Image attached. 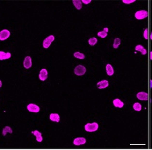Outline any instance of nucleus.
<instances>
[{"instance_id": "nucleus-1", "label": "nucleus", "mask_w": 152, "mask_h": 150, "mask_svg": "<svg viewBox=\"0 0 152 150\" xmlns=\"http://www.w3.org/2000/svg\"><path fill=\"white\" fill-rule=\"evenodd\" d=\"M99 128V125L96 122L92 123V124H87L85 125V129L87 132H94Z\"/></svg>"}, {"instance_id": "nucleus-2", "label": "nucleus", "mask_w": 152, "mask_h": 150, "mask_svg": "<svg viewBox=\"0 0 152 150\" xmlns=\"http://www.w3.org/2000/svg\"><path fill=\"white\" fill-rule=\"evenodd\" d=\"M135 16L138 20H142L148 16V12L145 10H141L137 11L135 14Z\"/></svg>"}, {"instance_id": "nucleus-3", "label": "nucleus", "mask_w": 152, "mask_h": 150, "mask_svg": "<svg viewBox=\"0 0 152 150\" xmlns=\"http://www.w3.org/2000/svg\"><path fill=\"white\" fill-rule=\"evenodd\" d=\"M54 39H55V37H54V35H50V36L47 37L43 42V47L45 48V49L49 48V46L51 45V44L54 42Z\"/></svg>"}, {"instance_id": "nucleus-4", "label": "nucleus", "mask_w": 152, "mask_h": 150, "mask_svg": "<svg viewBox=\"0 0 152 150\" xmlns=\"http://www.w3.org/2000/svg\"><path fill=\"white\" fill-rule=\"evenodd\" d=\"M85 72H86V68L84 67L83 65H78L74 69L75 74L76 75H78V76L83 75L85 73Z\"/></svg>"}, {"instance_id": "nucleus-5", "label": "nucleus", "mask_w": 152, "mask_h": 150, "mask_svg": "<svg viewBox=\"0 0 152 150\" xmlns=\"http://www.w3.org/2000/svg\"><path fill=\"white\" fill-rule=\"evenodd\" d=\"M10 36V32L8 30H3L0 32V40L4 41L8 39Z\"/></svg>"}, {"instance_id": "nucleus-6", "label": "nucleus", "mask_w": 152, "mask_h": 150, "mask_svg": "<svg viewBox=\"0 0 152 150\" xmlns=\"http://www.w3.org/2000/svg\"><path fill=\"white\" fill-rule=\"evenodd\" d=\"M27 109H28V111H30L31 112H35V113H37L40 111V107L37 105H36L35 104H32V103L29 104L27 106Z\"/></svg>"}, {"instance_id": "nucleus-7", "label": "nucleus", "mask_w": 152, "mask_h": 150, "mask_svg": "<svg viewBox=\"0 0 152 150\" xmlns=\"http://www.w3.org/2000/svg\"><path fill=\"white\" fill-rule=\"evenodd\" d=\"M48 77V72L46 69H42L40 72L39 78L41 81H45Z\"/></svg>"}, {"instance_id": "nucleus-8", "label": "nucleus", "mask_w": 152, "mask_h": 150, "mask_svg": "<svg viewBox=\"0 0 152 150\" xmlns=\"http://www.w3.org/2000/svg\"><path fill=\"white\" fill-rule=\"evenodd\" d=\"M86 142V140L85 138H75L73 141V144L76 146H79V145H82V144H85Z\"/></svg>"}, {"instance_id": "nucleus-9", "label": "nucleus", "mask_w": 152, "mask_h": 150, "mask_svg": "<svg viewBox=\"0 0 152 150\" xmlns=\"http://www.w3.org/2000/svg\"><path fill=\"white\" fill-rule=\"evenodd\" d=\"M23 65L26 69H28L32 66V58L30 56H27L24 60Z\"/></svg>"}, {"instance_id": "nucleus-10", "label": "nucleus", "mask_w": 152, "mask_h": 150, "mask_svg": "<svg viewBox=\"0 0 152 150\" xmlns=\"http://www.w3.org/2000/svg\"><path fill=\"white\" fill-rule=\"evenodd\" d=\"M137 98L140 100H147L148 94L145 92H139L137 94Z\"/></svg>"}, {"instance_id": "nucleus-11", "label": "nucleus", "mask_w": 152, "mask_h": 150, "mask_svg": "<svg viewBox=\"0 0 152 150\" xmlns=\"http://www.w3.org/2000/svg\"><path fill=\"white\" fill-rule=\"evenodd\" d=\"M109 86V82L107 80H102L97 83V87L99 89H104L106 88Z\"/></svg>"}, {"instance_id": "nucleus-12", "label": "nucleus", "mask_w": 152, "mask_h": 150, "mask_svg": "<svg viewBox=\"0 0 152 150\" xmlns=\"http://www.w3.org/2000/svg\"><path fill=\"white\" fill-rule=\"evenodd\" d=\"M113 105L116 107H119V108H121L124 106V103L121 101L119 99L116 98L115 100H113Z\"/></svg>"}, {"instance_id": "nucleus-13", "label": "nucleus", "mask_w": 152, "mask_h": 150, "mask_svg": "<svg viewBox=\"0 0 152 150\" xmlns=\"http://www.w3.org/2000/svg\"><path fill=\"white\" fill-rule=\"evenodd\" d=\"M11 56V54L10 53H4L3 51H0V60L10 58Z\"/></svg>"}, {"instance_id": "nucleus-14", "label": "nucleus", "mask_w": 152, "mask_h": 150, "mask_svg": "<svg viewBox=\"0 0 152 150\" xmlns=\"http://www.w3.org/2000/svg\"><path fill=\"white\" fill-rule=\"evenodd\" d=\"M32 133L36 137V140L37 142H42V133L39 132L38 131H32Z\"/></svg>"}, {"instance_id": "nucleus-15", "label": "nucleus", "mask_w": 152, "mask_h": 150, "mask_svg": "<svg viewBox=\"0 0 152 150\" xmlns=\"http://www.w3.org/2000/svg\"><path fill=\"white\" fill-rule=\"evenodd\" d=\"M106 73L109 76H112L114 73V69L113 67L110 65V64H107L106 67Z\"/></svg>"}, {"instance_id": "nucleus-16", "label": "nucleus", "mask_w": 152, "mask_h": 150, "mask_svg": "<svg viewBox=\"0 0 152 150\" xmlns=\"http://www.w3.org/2000/svg\"><path fill=\"white\" fill-rule=\"evenodd\" d=\"M49 119L52 121L59 122V121H60V116L58 114H51L50 116H49Z\"/></svg>"}, {"instance_id": "nucleus-17", "label": "nucleus", "mask_w": 152, "mask_h": 150, "mask_svg": "<svg viewBox=\"0 0 152 150\" xmlns=\"http://www.w3.org/2000/svg\"><path fill=\"white\" fill-rule=\"evenodd\" d=\"M135 50H136V51H139V52H141L142 55L146 54V50L144 49L142 45H137V46H136Z\"/></svg>"}, {"instance_id": "nucleus-18", "label": "nucleus", "mask_w": 152, "mask_h": 150, "mask_svg": "<svg viewBox=\"0 0 152 150\" xmlns=\"http://www.w3.org/2000/svg\"><path fill=\"white\" fill-rule=\"evenodd\" d=\"M74 6H75V8L78 10H80L82 8V1L80 0H73L72 1Z\"/></svg>"}, {"instance_id": "nucleus-19", "label": "nucleus", "mask_w": 152, "mask_h": 150, "mask_svg": "<svg viewBox=\"0 0 152 150\" xmlns=\"http://www.w3.org/2000/svg\"><path fill=\"white\" fill-rule=\"evenodd\" d=\"M133 109H134L135 111H137V112L141 111V109H142V105H141V104L139 103V102H135V103L133 105Z\"/></svg>"}, {"instance_id": "nucleus-20", "label": "nucleus", "mask_w": 152, "mask_h": 150, "mask_svg": "<svg viewBox=\"0 0 152 150\" xmlns=\"http://www.w3.org/2000/svg\"><path fill=\"white\" fill-rule=\"evenodd\" d=\"M7 133H12V130L10 127L8 126H6L4 129H3V132H2V134L3 135H6Z\"/></svg>"}, {"instance_id": "nucleus-21", "label": "nucleus", "mask_w": 152, "mask_h": 150, "mask_svg": "<svg viewBox=\"0 0 152 150\" xmlns=\"http://www.w3.org/2000/svg\"><path fill=\"white\" fill-rule=\"evenodd\" d=\"M120 44V39L119 38H116L113 42V48L117 49Z\"/></svg>"}, {"instance_id": "nucleus-22", "label": "nucleus", "mask_w": 152, "mask_h": 150, "mask_svg": "<svg viewBox=\"0 0 152 150\" xmlns=\"http://www.w3.org/2000/svg\"><path fill=\"white\" fill-rule=\"evenodd\" d=\"M74 56L76 58L78 59H84L85 58V55L82 53H80V52H75L74 53Z\"/></svg>"}, {"instance_id": "nucleus-23", "label": "nucleus", "mask_w": 152, "mask_h": 150, "mask_svg": "<svg viewBox=\"0 0 152 150\" xmlns=\"http://www.w3.org/2000/svg\"><path fill=\"white\" fill-rule=\"evenodd\" d=\"M96 42H97V39L95 37H92L91 39H89V44L91 46H94L96 44Z\"/></svg>"}, {"instance_id": "nucleus-24", "label": "nucleus", "mask_w": 152, "mask_h": 150, "mask_svg": "<svg viewBox=\"0 0 152 150\" xmlns=\"http://www.w3.org/2000/svg\"><path fill=\"white\" fill-rule=\"evenodd\" d=\"M97 35H98L99 37H101V38H105V37L107 36V32H104V31H101V32H98Z\"/></svg>"}, {"instance_id": "nucleus-25", "label": "nucleus", "mask_w": 152, "mask_h": 150, "mask_svg": "<svg viewBox=\"0 0 152 150\" xmlns=\"http://www.w3.org/2000/svg\"><path fill=\"white\" fill-rule=\"evenodd\" d=\"M135 1V0H123V2L125 4H131Z\"/></svg>"}, {"instance_id": "nucleus-26", "label": "nucleus", "mask_w": 152, "mask_h": 150, "mask_svg": "<svg viewBox=\"0 0 152 150\" xmlns=\"http://www.w3.org/2000/svg\"><path fill=\"white\" fill-rule=\"evenodd\" d=\"M144 37L145 39H148V29H146L144 32Z\"/></svg>"}, {"instance_id": "nucleus-27", "label": "nucleus", "mask_w": 152, "mask_h": 150, "mask_svg": "<svg viewBox=\"0 0 152 150\" xmlns=\"http://www.w3.org/2000/svg\"><path fill=\"white\" fill-rule=\"evenodd\" d=\"M91 1H92L91 0H82V3H84V4H89Z\"/></svg>"}, {"instance_id": "nucleus-28", "label": "nucleus", "mask_w": 152, "mask_h": 150, "mask_svg": "<svg viewBox=\"0 0 152 150\" xmlns=\"http://www.w3.org/2000/svg\"><path fill=\"white\" fill-rule=\"evenodd\" d=\"M104 32H108V31H109V29L107 28V27H105L104 29Z\"/></svg>"}, {"instance_id": "nucleus-29", "label": "nucleus", "mask_w": 152, "mask_h": 150, "mask_svg": "<svg viewBox=\"0 0 152 150\" xmlns=\"http://www.w3.org/2000/svg\"><path fill=\"white\" fill-rule=\"evenodd\" d=\"M150 87L152 88V80H150Z\"/></svg>"}, {"instance_id": "nucleus-30", "label": "nucleus", "mask_w": 152, "mask_h": 150, "mask_svg": "<svg viewBox=\"0 0 152 150\" xmlns=\"http://www.w3.org/2000/svg\"><path fill=\"white\" fill-rule=\"evenodd\" d=\"M150 58L152 60V51L150 53Z\"/></svg>"}, {"instance_id": "nucleus-31", "label": "nucleus", "mask_w": 152, "mask_h": 150, "mask_svg": "<svg viewBox=\"0 0 152 150\" xmlns=\"http://www.w3.org/2000/svg\"><path fill=\"white\" fill-rule=\"evenodd\" d=\"M150 39L152 40V34H151V35H150Z\"/></svg>"}, {"instance_id": "nucleus-32", "label": "nucleus", "mask_w": 152, "mask_h": 150, "mask_svg": "<svg viewBox=\"0 0 152 150\" xmlns=\"http://www.w3.org/2000/svg\"><path fill=\"white\" fill-rule=\"evenodd\" d=\"M1 81H0V87H1Z\"/></svg>"}]
</instances>
